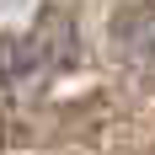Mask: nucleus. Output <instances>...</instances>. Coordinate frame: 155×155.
Returning <instances> with one entry per match:
<instances>
[{"label":"nucleus","instance_id":"nucleus-3","mask_svg":"<svg viewBox=\"0 0 155 155\" xmlns=\"http://www.w3.org/2000/svg\"><path fill=\"white\" fill-rule=\"evenodd\" d=\"M0 139H5V123H0Z\"/></svg>","mask_w":155,"mask_h":155},{"label":"nucleus","instance_id":"nucleus-2","mask_svg":"<svg viewBox=\"0 0 155 155\" xmlns=\"http://www.w3.org/2000/svg\"><path fill=\"white\" fill-rule=\"evenodd\" d=\"M118 48H123V59H128V64L155 70V5L128 11L123 21H118Z\"/></svg>","mask_w":155,"mask_h":155},{"label":"nucleus","instance_id":"nucleus-1","mask_svg":"<svg viewBox=\"0 0 155 155\" xmlns=\"http://www.w3.org/2000/svg\"><path fill=\"white\" fill-rule=\"evenodd\" d=\"M75 54V32L64 21L59 11H43L38 16V27L27 38H11V43H0V70L11 86H32V80H48L54 70H64Z\"/></svg>","mask_w":155,"mask_h":155}]
</instances>
